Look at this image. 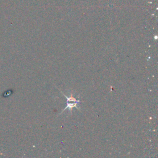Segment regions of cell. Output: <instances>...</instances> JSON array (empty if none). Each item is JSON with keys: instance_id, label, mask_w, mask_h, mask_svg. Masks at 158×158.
<instances>
[{"instance_id": "obj_1", "label": "cell", "mask_w": 158, "mask_h": 158, "mask_svg": "<svg viewBox=\"0 0 158 158\" xmlns=\"http://www.w3.org/2000/svg\"><path fill=\"white\" fill-rule=\"evenodd\" d=\"M78 103H79V102H73L72 103H70V102H67V106L62 110V112L65 110L66 109H69L71 111L73 107H75L78 110H79V108L77 107Z\"/></svg>"}, {"instance_id": "obj_2", "label": "cell", "mask_w": 158, "mask_h": 158, "mask_svg": "<svg viewBox=\"0 0 158 158\" xmlns=\"http://www.w3.org/2000/svg\"><path fill=\"white\" fill-rule=\"evenodd\" d=\"M62 94L67 98V102H80V101L77 100L76 98L73 97L72 94H71V96L70 97H67V96L64 95V94Z\"/></svg>"}]
</instances>
